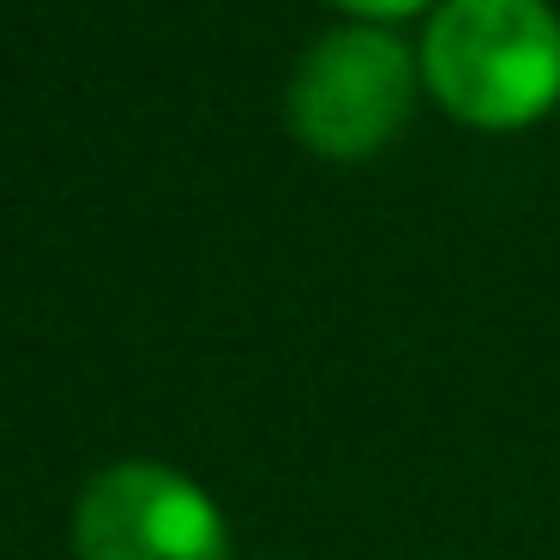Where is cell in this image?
<instances>
[{"label": "cell", "instance_id": "2", "mask_svg": "<svg viewBox=\"0 0 560 560\" xmlns=\"http://www.w3.org/2000/svg\"><path fill=\"white\" fill-rule=\"evenodd\" d=\"M422 61L380 25L326 31L290 79V127L319 158H368L416 109Z\"/></svg>", "mask_w": 560, "mask_h": 560}, {"label": "cell", "instance_id": "3", "mask_svg": "<svg viewBox=\"0 0 560 560\" xmlns=\"http://www.w3.org/2000/svg\"><path fill=\"white\" fill-rule=\"evenodd\" d=\"M79 560H230L218 500L170 464H109L73 506Z\"/></svg>", "mask_w": 560, "mask_h": 560}, {"label": "cell", "instance_id": "1", "mask_svg": "<svg viewBox=\"0 0 560 560\" xmlns=\"http://www.w3.org/2000/svg\"><path fill=\"white\" fill-rule=\"evenodd\" d=\"M422 85L470 127H530L560 103V13L548 0H440Z\"/></svg>", "mask_w": 560, "mask_h": 560}, {"label": "cell", "instance_id": "4", "mask_svg": "<svg viewBox=\"0 0 560 560\" xmlns=\"http://www.w3.org/2000/svg\"><path fill=\"white\" fill-rule=\"evenodd\" d=\"M338 7L355 19H410V13H422V7H434V0H338Z\"/></svg>", "mask_w": 560, "mask_h": 560}]
</instances>
